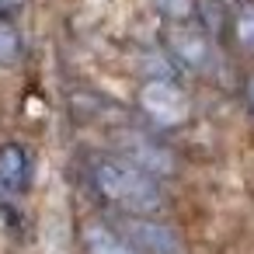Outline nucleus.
<instances>
[{"label": "nucleus", "mask_w": 254, "mask_h": 254, "mask_svg": "<svg viewBox=\"0 0 254 254\" xmlns=\"http://www.w3.org/2000/svg\"><path fill=\"white\" fill-rule=\"evenodd\" d=\"M136 105L157 129H178L191 119V98L178 80H164V77L143 80L136 91Z\"/></svg>", "instance_id": "2"}, {"label": "nucleus", "mask_w": 254, "mask_h": 254, "mask_svg": "<svg viewBox=\"0 0 254 254\" xmlns=\"http://www.w3.org/2000/svg\"><path fill=\"white\" fill-rule=\"evenodd\" d=\"M115 146L122 150V160H129V164H136L139 171H146V174H153V178H171V174H178V157L164 146V143H157L153 136H143V132H119L115 136Z\"/></svg>", "instance_id": "5"}, {"label": "nucleus", "mask_w": 254, "mask_h": 254, "mask_svg": "<svg viewBox=\"0 0 254 254\" xmlns=\"http://www.w3.org/2000/svg\"><path fill=\"white\" fill-rule=\"evenodd\" d=\"M80 244H84L87 254H136V251L129 247V240H126L112 223H105V219L84 223V226H80Z\"/></svg>", "instance_id": "7"}, {"label": "nucleus", "mask_w": 254, "mask_h": 254, "mask_svg": "<svg viewBox=\"0 0 254 254\" xmlns=\"http://www.w3.org/2000/svg\"><path fill=\"white\" fill-rule=\"evenodd\" d=\"M226 4H233V0H226Z\"/></svg>", "instance_id": "13"}, {"label": "nucleus", "mask_w": 254, "mask_h": 254, "mask_svg": "<svg viewBox=\"0 0 254 254\" xmlns=\"http://www.w3.org/2000/svg\"><path fill=\"white\" fill-rule=\"evenodd\" d=\"M21 11H25V0H0V18H4V21L18 18Z\"/></svg>", "instance_id": "11"}, {"label": "nucleus", "mask_w": 254, "mask_h": 254, "mask_svg": "<svg viewBox=\"0 0 254 254\" xmlns=\"http://www.w3.org/2000/svg\"><path fill=\"white\" fill-rule=\"evenodd\" d=\"M91 185L108 205L126 216H157L167 205L160 181L122 157H98L91 164Z\"/></svg>", "instance_id": "1"}, {"label": "nucleus", "mask_w": 254, "mask_h": 254, "mask_svg": "<svg viewBox=\"0 0 254 254\" xmlns=\"http://www.w3.org/2000/svg\"><path fill=\"white\" fill-rule=\"evenodd\" d=\"M233 32H237V42L240 49L254 53V0L237 7V18H233Z\"/></svg>", "instance_id": "9"}, {"label": "nucleus", "mask_w": 254, "mask_h": 254, "mask_svg": "<svg viewBox=\"0 0 254 254\" xmlns=\"http://www.w3.org/2000/svg\"><path fill=\"white\" fill-rule=\"evenodd\" d=\"M164 53L178 63V66H185V70H191V73H202V70H209V63H212V42H209V35L198 28V25H191V21H171V25H164Z\"/></svg>", "instance_id": "4"}, {"label": "nucleus", "mask_w": 254, "mask_h": 254, "mask_svg": "<svg viewBox=\"0 0 254 254\" xmlns=\"http://www.w3.org/2000/svg\"><path fill=\"white\" fill-rule=\"evenodd\" d=\"M153 4L167 21H195L198 14V0H153Z\"/></svg>", "instance_id": "10"}, {"label": "nucleus", "mask_w": 254, "mask_h": 254, "mask_svg": "<svg viewBox=\"0 0 254 254\" xmlns=\"http://www.w3.org/2000/svg\"><path fill=\"white\" fill-rule=\"evenodd\" d=\"M21 53H25V46H21L18 28L11 21L0 18V66H18L21 63Z\"/></svg>", "instance_id": "8"}, {"label": "nucleus", "mask_w": 254, "mask_h": 254, "mask_svg": "<svg viewBox=\"0 0 254 254\" xmlns=\"http://www.w3.org/2000/svg\"><path fill=\"white\" fill-rule=\"evenodd\" d=\"M32 181V157L18 143H0V209H11Z\"/></svg>", "instance_id": "6"}, {"label": "nucleus", "mask_w": 254, "mask_h": 254, "mask_svg": "<svg viewBox=\"0 0 254 254\" xmlns=\"http://www.w3.org/2000/svg\"><path fill=\"white\" fill-rule=\"evenodd\" d=\"M247 108H251V115H254V77L247 80Z\"/></svg>", "instance_id": "12"}, {"label": "nucleus", "mask_w": 254, "mask_h": 254, "mask_svg": "<svg viewBox=\"0 0 254 254\" xmlns=\"http://www.w3.org/2000/svg\"><path fill=\"white\" fill-rule=\"evenodd\" d=\"M112 226L129 240V247H132L136 254H185V240H181L178 230L167 226L164 219L119 212V216L112 219Z\"/></svg>", "instance_id": "3"}]
</instances>
